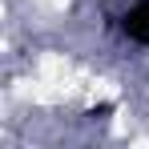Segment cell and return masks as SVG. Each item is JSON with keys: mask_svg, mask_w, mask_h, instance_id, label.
<instances>
[{"mask_svg": "<svg viewBox=\"0 0 149 149\" xmlns=\"http://www.w3.org/2000/svg\"><path fill=\"white\" fill-rule=\"evenodd\" d=\"M121 32L133 40V45H149V0H137V4L121 16Z\"/></svg>", "mask_w": 149, "mask_h": 149, "instance_id": "cell-1", "label": "cell"}, {"mask_svg": "<svg viewBox=\"0 0 149 149\" xmlns=\"http://www.w3.org/2000/svg\"><path fill=\"white\" fill-rule=\"evenodd\" d=\"M109 113H113V105H109V101H105V105H97V109H89V113H85V117H89V121H105V117H109Z\"/></svg>", "mask_w": 149, "mask_h": 149, "instance_id": "cell-2", "label": "cell"}]
</instances>
